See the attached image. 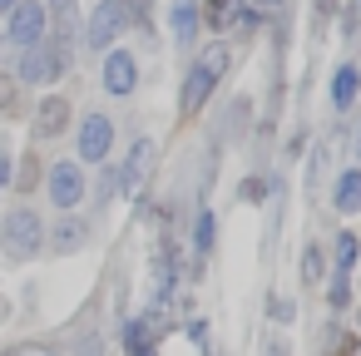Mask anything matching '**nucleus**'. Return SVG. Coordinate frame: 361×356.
<instances>
[{
    "label": "nucleus",
    "mask_w": 361,
    "mask_h": 356,
    "mask_svg": "<svg viewBox=\"0 0 361 356\" xmlns=\"http://www.w3.org/2000/svg\"><path fill=\"white\" fill-rule=\"evenodd\" d=\"M50 198H55V208H75V203L85 198V173H80V164H55V168H50Z\"/></svg>",
    "instance_id": "0eeeda50"
},
{
    "label": "nucleus",
    "mask_w": 361,
    "mask_h": 356,
    "mask_svg": "<svg viewBox=\"0 0 361 356\" xmlns=\"http://www.w3.org/2000/svg\"><path fill=\"white\" fill-rule=\"evenodd\" d=\"M109 144H114V119L90 114V119L80 124V159H85V164H99V159L109 154Z\"/></svg>",
    "instance_id": "423d86ee"
},
{
    "label": "nucleus",
    "mask_w": 361,
    "mask_h": 356,
    "mask_svg": "<svg viewBox=\"0 0 361 356\" xmlns=\"http://www.w3.org/2000/svg\"><path fill=\"white\" fill-rule=\"evenodd\" d=\"M223 50H213V55H203L198 60V70L188 75V85H183V114H198L203 109V99H208V90H213V80H218V70H223Z\"/></svg>",
    "instance_id": "39448f33"
},
{
    "label": "nucleus",
    "mask_w": 361,
    "mask_h": 356,
    "mask_svg": "<svg viewBox=\"0 0 361 356\" xmlns=\"http://www.w3.org/2000/svg\"><path fill=\"white\" fill-rule=\"evenodd\" d=\"M154 336H159V321H154V317L134 321V326L124 331V346H129V356H154Z\"/></svg>",
    "instance_id": "9d476101"
},
{
    "label": "nucleus",
    "mask_w": 361,
    "mask_h": 356,
    "mask_svg": "<svg viewBox=\"0 0 361 356\" xmlns=\"http://www.w3.org/2000/svg\"><path fill=\"white\" fill-rule=\"evenodd\" d=\"M149 164H154V139H139L124 164V193H139V183L149 178Z\"/></svg>",
    "instance_id": "1a4fd4ad"
},
{
    "label": "nucleus",
    "mask_w": 361,
    "mask_h": 356,
    "mask_svg": "<svg viewBox=\"0 0 361 356\" xmlns=\"http://www.w3.org/2000/svg\"><path fill=\"white\" fill-rule=\"evenodd\" d=\"M302 272H307V282H317V277H322V252H317V247H307V257H302Z\"/></svg>",
    "instance_id": "a211bd4d"
},
{
    "label": "nucleus",
    "mask_w": 361,
    "mask_h": 356,
    "mask_svg": "<svg viewBox=\"0 0 361 356\" xmlns=\"http://www.w3.org/2000/svg\"><path fill=\"white\" fill-rule=\"evenodd\" d=\"M40 243H45V223H40L30 208H16V213L6 218V252H11V257H35Z\"/></svg>",
    "instance_id": "f257e3e1"
},
{
    "label": "nucleus",
    "mask_w": 361,
    "mask_h": 356,
    "mask_svg": "<svg viewBox=\"0 0 361 356\" xmlns=\"http://www.w3.org/2000/svg\"><path fill=\"white\" fill-rule=\"evenodd\" d=\"M247 6H257V11H277L282 0H247Z\"/></svg>",
    "instance_id": "aec40b11"
},
{
    "label": "nucleus",
    "mask_w": 361,
    "mask_h": 356,
    "mask_svg": "<svg viewBox=\"0 0 361 356\" xmlns=\"http://www.w3.org/2000/svg\"><path fill=\"white\" fill-rule=\"evenodd\" d=\"M65 99H45V109H40V134H60L65 129Z\"/></svg>",
    "instance_id": "4468645a"
},
{
    "label": "nucleus",
    "mask_w": 361,
    "mask_h": 356,
    "mask_svg": "<svg viewBox=\"0 0 361 356\" xmlns=\"http://www.w3.org/2000/svg\"><path fill=\"white\" fill-rule=\"evenodd\" d=\"M55 11H60V16H70V11H75V6H70V0H55Z\"/></svg>",
    "instance_id": "4be33fe9"
},
{
    "label": "nucleus",
    "mask_w": 361,
    "mask_h": 356,
    "mask_svg": "<svg viewBox=\"0 0 361 356\" xmlns=\"http://www.w3.org/2000/svg\"><path fill=\"white\" fill-rule=\"evenodd\" d=\"M351 257H356V238H351V233H341V238H336V267L346 272V267H351Z\"/></svg>",
    "instance_id": "f3484780"
},
{
    "label": "nucleus",
    "mask_w": 361,
    "mask_h": 356,
    "mask_svg": "<svg viewBox=\"0 0 361 356\" xmlns=\"http://www.w3.org/2000/svg\"><path fill=\"white\" fill-rule=\"evenodd\" d=\"M124 25H129V6H124V0H99V6H94V16H90V25H85V40H90V50H104V45H114Z\"/></svg>",
    "instance_id": "f03ea898"
},
{
    "label": "nucleus",
    "mask_w": 361,
    "mask_h": 356,
    "mask_svg": "<svg viewBox=\"0 0 361 356\" xmlns=\"http://www.w3.org/2000/svg\"><path fill=\"white\" fill-rule=\"evenodd\" d=\"M16 356H50V351H40V346H25V351H16Z\"/></svg>",
    "instance_id": "412c9836"
},
{
    "label": "nucleus",
    "mask_w": 361,
    "mask_h": 356,
    "mask_svg": "<svg viewBox=\"0 0 361 356\" xmlns=\"http://www.w3.org/2000/svg\"><path fill=\"white\" fill-rule=\"evenodd\" d=\"M11 183V159H6V149H0V188Z\"/></svg>",
    "instance_id": "6ab92c4d"
},
{
    "label": "nucleus",
    "mask_w": 361,
    "mask_h": 356,
    "mask_svg": "<svg viewBox=\"0 0 361 356\" xmlns=\"http://www.w3.org/2000/svg\"><path fill=\"white\" fill-rule=\"evenodd\" d=\"M213 238H218V223H213V213H198V247L208 252V247H213Z\"/></svg>",
    "instance_id": "dca6fc26"
},
{
    "label": "nucleus",
    "mask_w": 361,
    "mask_h": 356,
    "mask_svg": "<svg viewBox=\"0 0 361 356\" xmlns=\"http://www.w3.org/2000/svg\"><path fill=\"white\" fill-rule=\"evenodd\" d=\"M60 65H65V55H60L55 45H45V40H35V45H25V55H20V80H25V85H50V80L60 75Z\"/></svg>",
    "instance_id": "20e7f679"
},
{
    "label": "nucleus",
    "mask_w": 361,
    "mask_h": 356,
    "mask_svg": "<svg viewBox=\"0 0 361 356\" xmlns=\"http://www.w3.org/2000/svg\"><path fill=\"white\" fill-rule=\"evenodd\" d=\"M45 35V6H35V0H16L11 6V30H6V45H35Z\"/></svg>",
    "instance_id": "7ed1b4c3"
},
{
    "label": "nucleus",
    "mask_w": 361,
    "mask_h": 356,
    "mask_svg": "<svg viewBox=\"0 0 361 356\" xmlns=\"http://www.w3.org/2000/svg\"><path fill=\"white\" fill-rule=\"evenodd\" d=\"M336 208H341V213H356V208H361V173H356V168L341 173V183H336Z\"/></svg>",
    "instance_id": "ddd939ff"
},
{
    "label": "nucleus",
    "mask_w": 361,
    "mask_h": 356,
    "mask_svg": "<svg viewBox=\"0 0 361 356\" xmlns=\"http://www.w3.org/2000/svg\"><path fill=\"white\" fill-rule=\"evenodd\" d=\"M11 6H16V0H0V16H11Z\"/></svg>",
    "instance_id": "5701e85b"
},
{
    "label": "nucleus",
    "mask_w": 361,
    "mask_h": 356,
    "mask_svg": "<svg viewBox=\"0 0 361 356\" xmlns=\"http://www.w3.org/2000/svg\"><path fill=\"white\" fill-rule=\"evenodd\" d=\"M356 90H361V75H356L351 65H341V70H336V80H331V104H336V109H346V104L356 99Z\"/></svg>",
    "instance_id": "f8f14e48"
},
{
    "label": "nucleus",
    "mask_w": 361,
    "mask_h": 356,
    "mask_svg": "<svg viewBox=\"0 0 361 356\" xmlns=\"http://www.w3.org/2000/svg\"><path fill=\"white\" fill-rule=\"evenodd\" d=\"M80 243H85V223H60V228H55V247L70 252V247H80Z\"/></svg>",
    "instance_id": "2eb2a0df"
},
{
    "label": "nucleus",
    "mask_w": 361,
    "mask_h": 356,
    "mask_svg": "<svg viewBox=\"0 0 361 356\" xmlns=\"http://www.w3.org/2000/svg\"><path fill=\"white\" fill-rule=\"evenodd\" d=\"M134 80H139L134 55H129V50H114V55L104 60V90H109V94H134Z\"/></svg>",
    "instance_id": "6e6552de"
},
{
    "label": "nucleus",
    "mask_w": 361,
    "mask_h": 356,
    "mask_svg": "<svg viewBox=\"0 0 361 356\" xmlns=\"http://www.w3.org/2000/svg\"><path fill=\"white\" fill-rule=\"evenodd\" d=\"M169 20H173V35H178V45H188V40L198 35V6H193V0H173Z\"/></svg>",
    "instance_id": "9b49d317"
}]
</instances>
